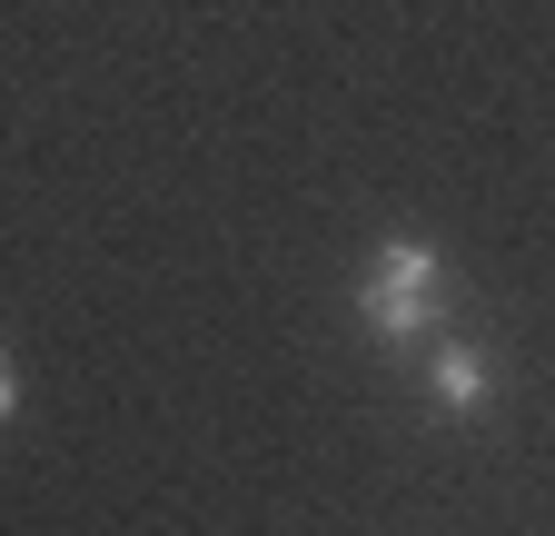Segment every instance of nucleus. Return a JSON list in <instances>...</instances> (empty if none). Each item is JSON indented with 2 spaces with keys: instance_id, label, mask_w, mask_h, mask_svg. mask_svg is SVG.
Listing matches in <instances>:
<instances>
[{
  "instance_id": "f257e3e1",
  "label": "nucleus",
  "mask_w": 555,
  "mask_h": 536,
  "mask_svg": "<svg viewBox=\"0 0 555 536\" xmlns=\"http://www.w3.org/2000/svg\"><path fill=\"white\" fill-rule=\"evenodd\" d=\"M358 318H367V339H427V328L447 318V258L427 239H387L367 258V279H358Z\"/></svg>"
},
{
  "instance_id": "f03ea898",
  "label": "nucleus",
  "mask_w": 555,
  "mask_h": 536,
  "mask_svg": "<svg viewBox=\"0 0 555 536\" xmlns=\"http://www.w3.org/2000/svg\"><path fill=\"white\" fill-rule=\"evenodd\" d=\"M427 397H437L447 418H476L486 397H496V358H486V348H466V339H447V348L427 358Z\"/></svg>"
},
{
  "instance_id": "7ed1b4c3",
  "label": "nucleus",
  "mask_w": 555,
  "mask_h": 536,
  "mask_svg": "<svg viewBox=\"0 0 555 536\" xmlns=\"http://www.w3.org/2000/svg\"><path fill=\"white\" fill-rule=\"evenodd\" d=\"M11 408H21V378H11V348H0V427H11Z\"/></svg>"
}]
</instances>
